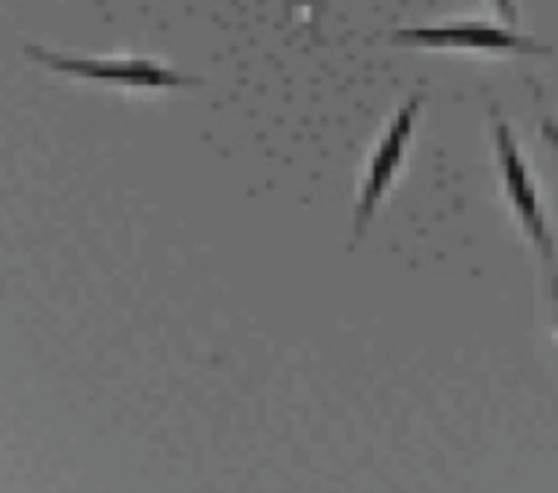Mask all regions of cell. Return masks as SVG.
I'll list each match as a JSON object with an SVG mask.
<instances>
[{
    "instance_id": "cell-3",
    "label": "cell",
    "mask_w": 558,
    "mask_h": 493,
    "mask_svg": "<svg viewBox=\"0 0 558 493\" xmlns=\"http://www.w3.org/2000/svg\"><path fill=\"white\" fill-rule=\"evenodd\" d=\"M418 107H421V96L408 98V103L401 105L397 109V113L392 116L386 133L379 137V142L371 155L366 177L362 183V192H360V201L355 207V233L364 231L379 199L386 194L390 181L395 179V175L405 157V148L412 137Z\"/></svg>"
},
{
    "instance_id": "cell-4",
    "label": "cell",
    "mask_w": 558,
    "mask_h": 493,
    "mask_svg": "<svg viewBox=\"0 0 558 493\" xmlns=\"http://www.w3.org/2000/svg\"><path fill=\"white\" fill-rule=\"evenodd\" d=\"M495 151H497V161L499 170L504 177L506 192L512 201V207L517 216L521 218L523 227L527 229L530 238L538 246L545 260H551V236L547 231V220L543 216L541 203H538V192L534 181L530 179L527 166L519 155L517 142L512 140V133L506 122L497 120L495 122Z\"/></svg>"
},
{
    "instance_id": "cell-1",
    "label": "cell",
    "mask_w": 558,
    "mask_h": 493,
    "mask_svg": "<svg viewBox=\"0 0 558 493\" xmlns=\"http://www.w3.org/2000/svg\"><path fill=\"white\" fill-rule=\"evenodd\" d=\"M24 52L31 61L54 74L124 89H179L203 83V79L185 74L153 57L72 55L37 44L24 46Z\"/></svg>"
},
{
    "instance_id": "cell-2",
    "label": "cell",
    "mask_w": 558,
    "mask_h": 493,
    "mask_svg": "<svg viewBox=\"0 0 558 493\" xmlns=\"http://www.w3.org/2000/svg\"><path fill=\"white\" fill-rule=\"evenodd\" d=\"M390 41L414 48H462L523 55L549 52L547 46H541L532 37H523L486 22H447L434 26L399 28L390 35Z\"/></svg>"
},
{
    "instance_id": "cell-5",
    "label": "cell",
    "mask_w": 558,
    "mask_h": 493,
    "mask_svg": "<svg viewBox=\"0 0 558 493\" xmlns=\"http://www.w3.org/2000/svg\"><path fill=\"white\" fill-rule=\"evenodd\" d=\"M493 7L497 9V13L508 20V22H517V7L514 0H493Z\"/></svg>"
}]
</instances>
